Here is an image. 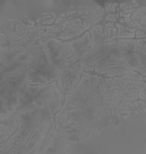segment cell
Returning <instances> with one entry per match:
<instances>
[{"instance_id":"1","label":"cell","mask_w":146,"mask_h":154,"mask_svg":"<svg viewBox=\"0 0 146 154\" xmlns=\"http://www.w3.org/2000/svg\"><path fill=\"white\" fill-rule=\"evenodd\" d=\"M91 42V40L89 37V33H87L82 38L72 43L74 44L73 45V50L75 59L74 60V61L78 60L81 57H83L84 55V54L87 51L88 48L90 45L89 44Z\"/></svg>"}]
</instances>
